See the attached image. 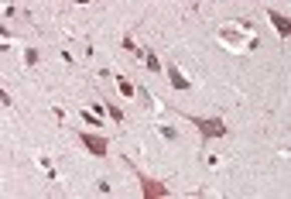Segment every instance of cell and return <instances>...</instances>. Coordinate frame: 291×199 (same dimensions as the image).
<instances>
[{
  "label": "cell",
  "instance_id": "cell-1",
  "mask_svg": "<svg viewBox=\"0 0 291 199\" xmlns=\"http://www.w3.org/2000/svg\"><path fill=\"white\" fill-rule=\"evenodd\" d=\"M216 35H219V41H223L230 52H253V48L260 45V35H247V31H240L236 24H223Z\"/></svg>",
  "mask_w": 291,
  "mask_h": 199
},
{
  "label": "cell",
  "instance_id": "cell-2",
  "mask_svg": "<svg viewBox=\"0 0 291 199\" xmlns=\"http://www.w3.org/2000/svg\"><path fill=\"white\" fill-rule=\"evenodd\" d=\"M182 117L192 124L195 131H199V138L209 141V138H226L230 134V127L223 124V117H192V114H182Z\"/></svg>",
  "mask_w": 291,
  "mask_h": 199
},
{
  "label": "cell",
  "instance_id": "cell-3",
  "mask_svg": "<svg viewBox=\"0 0 291 199\" xmlns=\"http://www.w3.org/2000/svg\"><path fill=\"white\" fill-rule=\"evenodd\" d=\"M130 168L137 172V179H140V192H144L148 199H168V196H172V189H168V185H161V182H158V179H151L148 172H140V168H137L134 161H130Z\"/></svg>",
  "mask_w": 291,
  "mask_h": 199
},
{
  "label": "cell",
  "instance_id": "cell-4",
  "mask_svg": "<svg viewBox=\"0 0 291 199\" xmlns=\"http://www.w3.org/2000/svg\"><path fill=\"white\" fill-rule=\"evenodd\" d=\"M76 138L93 158H106V151H110V141L106 138H99V134H93V131H76Z\"/></svg>",
  "mask_w": 291,
  "mask_h": 199
},
{
  "label": "cell",
  "instance_id": "cell-5",
  "mask_svg": "<svg viewBox=\"0 0 291 199\" xmlns=\"http://www.w3.org/2000/svg\"><path fill=\"white\" fill-rule=\"evenodd\" d=\"M165 72H168V82H172V89H182V93H185V89H192V79H189V76H185L178 65H168Z\"/></svg>",
  "mask_w": 291,
  "mask_h": 199
},
{
  "label": "cell",
  "instance_id": "cell-6",
  "mask_svg": "<svg viewBox=\"0 0 291 199\" xmlns=\"http://www.w3.org/2000/svg\"><path fill=\"white\" fill-rule=\"evenodd\" d=\"M267 18H271V24H274V28H277V35H281V38H288V31H291L288 18H284L281 11H274V7H267Z\"/></svg>",
  "mask_w": 291,
  "mask_h": 199
},
{
  "label": "cell",
  "instance_id": "cell-7",
  "mask_svg": "<svg viewBox=\"0 0 291 199\" xmlns=\"http://www.w3.org/2000/svg\"><path fill=\"white\" fill-rule=\"evenodd\" d=\"M120 45H123V52H127V55H134V59H144V52H140V45L134 41V35H123V38H120Z\"/></svg>",
  "mask_w": 291,
  "mask_h": 199
},
{
  "label": "cell",
  "instance_id": "cell-8",
  "mask_svg": "<svg viewBox=\"0 0 291 199\" xmlns=\"http://www.w3.org/2000/svg\"><path fill=\"white\" fill-rule=\"evenodd\" d=\"M38 165L45 168V175H48V182H58V172H55V165H52V158H48V155H38Z\"/></svg>",
  "mask_w": 291,
  "mask_h": 199
},
{
  "label": "cell",
  "instance_id": "cell-9",
  "mask_svg": "<svg viewBox=\"0 0 291 199\" xmlns=\"http://www.w3.org/2000/svg\"><path fill=\"white\" fill-rule=\"evenodd\" d=\"M38 59H41V52L35 48V45H28V48H24V65H28V69H35Z\"/></svg>",
  "mask_w": 291,
  "mask_h": 199
},
{
  "label": "cell",
  "instance_id": "cell-10",
  "mask_svg": "<svg viewBox=\"0 0 291 199\" xmlns=\"http://www.w3.org/2000/svg\"><path fill=\"white\" fill-rule=\"evenodd\" d=\"M116 89H120V96H127V99L137 93V89H134V82H130V79H123V76H116Z\"/></svg>",
  "mask_w": 291,
  "mask_h": 199
},
{
  "label": "cell",
  "instance_id": "cell-11",
  "mask_svg": "<svg viewBox=\"0 0 291 199\" xmlns=\"http://www.w3.org/2000/svg\"><path fill=\"white\" fill-rule=\"evenodd\" d=\"M155 127L165 141H178V127H172V124H155Z\"/></svg>",
  "mask_w": 291,
  "mask_h": 199
},
{
  "label": "cell",
  "instance_id": "cell-12",
  "mask_svg": "<svg viewBox=\"0 0 291 199\" xmlns=\"http://www.w3.org/2000/svg\"><path fill=\"white\" fill-rule=\"evenodd\" d=\"M144 65H148V72H161V59H158V55L151 52V48L144 52Z\"/></svg>",
  "mask_w": 291,
  "mask_h": 199
},
{
  "label": "cell",
  "instance_id": "cell-13",
  "mask_svg": "<svg viewBox=\"0 0 291 199\" xmlns=\"http://www.w3.org/2000/svg\"><path fill=\"white\" fill-rule=\"evenodd\" d=\"M79 120H82L86 127H99V117L93 114V110H79Z\"/></svg>",
  "mask_w": 291,
  "mask_h": 199
},
{
  "label": "cell",
  "instance_id": "cell-14",
  "mask_svg": "<svg viewBox=\"0 0 291 199\" xmlns=\"http://www.w3.org/2000/svg\"><path fill=\"white\" fill-rule=\"evenodd\" d=\"M106 114H110V120H113V124H123V110H120L116 103H106Z\"/></svg>",
  "mask_w": 291,
  "mask_h": 199
},
{
  "label": "cell",
  "instance_id": "cell-15",
  "mask_svg": "<svg viewBox=\"0 0 291 199\" xmlns=\"http://www.w3.org/2000/svg\"><path fill=\"white\" fill-rule=\"evenodd\" d=\"M52 114H55V120H58V124H65V120H69V114H65L62 107H52Z\"/></svg>",
  "mask_w": 291,
  "mask_h": 199
},
{
  "label": "cell",
  "instance_id": "cell-16",
  "mask_svg": "<svg viewBox=\"0 0 291 199\" xmlns=\"http://www.w3.org/2000/svg\"><path fill=\"white\" fill-rule=\"evenodd\" d=\"M206 165L209 168H219V155H206Z\"/></svg>",
  "mask_w": 291,
  "mask_h": 199
}]
</instances>
